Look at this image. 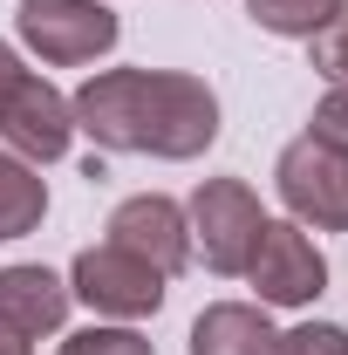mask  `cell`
Listing matches in <instances>:
<instances>
[{
	"instance_id": "8",
	"label": "cell",
	"mask_w": 348,
	"mask_h": 355,
	"mask_svg": "<svg viewBox=\"0 0 348 355\" xmlns=\"http://www.w3.org/2000/svg\"><path fill=\"white\" fill-rule=\"evenodd\" d=\"M110 246L150 260L171 280L177 266L191 260V219H184V205L164 198V191H137V198H123V205L110 212Z\"/></svg>"
},
{
	"instance_id": "5",
	"label": "cell",
	"mask_w": 348,
	"mask_h": 355,
	"mask_svg": "<svg viewBox=\"0 0 348 355\" xmlns=\"http://www.w3.org/2000/svg\"><path fill=\"white\" fill-rule=\"evenodd\" d=\"M69 294L89 301L96 314H116V321H143V314L164 308V273L150 260H137L123 246H89L76 253V273H69Z\"/></svg>"
},
{
	"instance_id": "16",
	"label": "cell",
	"mask_w": 348,
	"mask_h": 355,
	"mask_svg": "<svg viewBox=\"0 0 348 355\" xmlns=\"http://www.w3.org/2000/svg\"><path fill=\"white\" fill-rule=\"evenodd\" d=\"M307 137H321L328 150H342L348 157V83H335L328 96H321V110H314V130Z\"/></svg>"
},
{
	"instance_id": "6",
	"label": "cell",
	"mask_w": 348,
	"mask_h": 355,
	"mask_svg": "<svg viewBox=\"0 0 348 355\" xmlns=\"http://www.w3.org/2000/svg\"><path fill=\"white\" fill-rule=\"evenodd\" d=\"M246 280H253V294H260V308H307V301H321V287H328V260H321V246L307 239V225H260V246H253V260H246Z\"/></svg>"
},
{
	"instance_id": "18",
	"label": "cell",
	"mask_w": 348,
	"mask_h": 355,
	"mask_svg": "<svg viewBox=\"0 0 348 355\" xmlns=\"http://www.w3.org/2000/svg\"><path fill=\"white\" fill-rule=\"evenodd\" d=\"M0 355H35V342H28L21 328H7V321H0Z\"/></svg>"
},
{
	"instance_id": "9",
	"label": "cell",
	"mask_w": 348,
	"mask_h": 355,
	"mask_svg": "<svg viewBox=\"0 0 348 355\" xmlns=\"http://www.w3.org/2000/svg\"><path fill=\"white\" fill-rule=\"evenodd\" d=\"M69 314V287L48 273V266H0V321L21 328L28 342L35 335H55Z\"/></svg>"
},
{
	"instance_id": "3",
	"label": "cell",
	"mask_w": 348,
	"mask_h": 355,
	"mask_svg": "<svg viewBox=\"0 0 348 355\" xmlns=\"http://www.w3.org/2000/svg\"><path fill=\"white\" fill-rule=\"evenodd\" d=\"M280 198L294 225H314V232H348V157L328 150L321 137H294L280 150Z\"/></svg>"
},
{
	"instance_id": "12",
	"label": "cell",
	"mask_w": 348,
	"mask_h": 355,
	"mask_svg": "<svg viewBox=\"0 0 348 355\" xmlns=\"http://www.w3.org/2000/svg\"><path fill=\"white\" fill-rule=\"evenodd\" d=\"M348 0H246V14L260 21L266 35H294V42H314Z\"/></svg>"
},
{
	"instance_id": "11",
	"label": "cell",
	"mask_w": 348,
	"mask_h": 355,
	"mask_svg": "<svg viewBox=\"0 0 348 355\" xmlns=\"http://www.w3.org/2000/svg\"><path fill=\"white\" fill-rule=\"evenodd\" d=\"M48 212V184L42 171L28 164V157H14V150H0V239H21V232H35Z\"/></svg>"
},
{
	"instance_id": "17",
	"label": "cell",
	"mask_w": 348,
	"mask_h": 355,
	"mask_svg": "<svg viewBox=\"0 0 348 355\" xmlns=\"http://www.w3.org/2000/svg\"><path fill=\"white\" fill-rule=\"evenodd\" d=\"M21 76H28V69H21V55H14V48L0 42V103L14 96V83H21Z\"/></svg>"
},
{
	"instance_id": "1",
	"label": "cell",
	"mask_w": 348,
	"mask_h": 355,
	"mask_svg": "<svg viewBox=\"0 0 348 355\" xmlns=\"http://www.w3.org/2000/svg\"><path fill=\"white\" fill-rule=\"evenodd\" d=\"M76 130H89L103 150H137V157H198L218 137V96L198 76L177 69H103L76 96Z\"/></svg>"
},
{
	"instance_id": "15",
	"label": "cell",
	"mask_w": 348,
	"mask_h": 355,
	"mask_svg": "<svg viewBox=\"0 0 348 355\" xmlns=\"http://www.w3.org/2000/svg\"><path fill=\"white\" fill-rule=\"evenodd\" d=\"M314 69H321L328 83H348V7L314 35Z\"/></svg>"
},
{
	"instance_id": "13",
	"label": "cell",
	"mask_w": 348,
	"mask_h": 355,
	"mask_svg": "<svg viewBox=\"0 0 348 355\" xmlns=\"http://www.w3.org/2000/svg\"><path fill=\"white\" fill-rule=\"evenodd\" d=\"M55 355H157V349H150L137 328H103V321H96V328H82V335H69Z\"/></svg>"
},
{
	"instance_id": "7",
	"label": "cell",
	"mask_w": 348,
	"mask_h": 355,
	"mask_svg": "<svg viewBox=\"0 0 348 355\" xmlns=\"http://www.w3.org/2000/svg\"><path fill=\"white\" fill-rule=\"evenodd\" d=\"M0 137H7L14 157L55 164L69 150V137H76V110H69V96L48 83V76H21L14 96L0 103Z\"/></svg>"
},
{
	"instance_id": "14",
	"label": "cell",
	"mask_w": 348,
	"mask_h": 355,
	"mask_svg": "<svg viewBox=\"0 0 348 355\" xmlns=\"http://www.w3.org/2000/svg\"><path fill=\"white\" fill-rule=\"evenodd\" d=\"M273 355H348V328H335V321H301V328L273 335Z\"/></svg>"
},
{
	"instance_id": "2",
	"label": "cell",
	"mask_w": 348,
	"mask_h": 355,
	"mask_svg": "<svg viewBox=\"0 0 348 355\" xmlns=\"http://www.w3.org/2000/svg\"><path fill=\"white\" fill-rule=\"evenodd\" d=\"M14 28H21V42L35 48L42 62H55V69H82L96 55H110L116 35H123L103 0H21Z\"/></svg>"
},
{
	"instance_id": "4",
	"label": "cell",
	"mask_w": 348,
	"mask_h": 355,
	"mask_svg": "<svg viewBox=\"0 0 348 355\" xmlns=\"http://www.w3.org/2000/svg\"><path fill=\"white\" fill-rule=\"evenodd\" d=\"M184 219L198 232L212 273H246L266 212H260V198H253V184H239V178H205V184L191 191V212H184Z\"/></svg>"
},
{
	"instance_id": "10",
	"label": "cell",
	"mask_w": 348,
	"mask_h": 355,
	"mask_svg": "<svg viewBox=\"0 0 348 355\" xmlns=\"http://www.w3.org/2000/svg\"><path fill=\"white\" fill-rule=\"evenodd\" d=\"M191 355H273V321L253 301H212L191 321Z\"/></svg>"
}]
</instances>
